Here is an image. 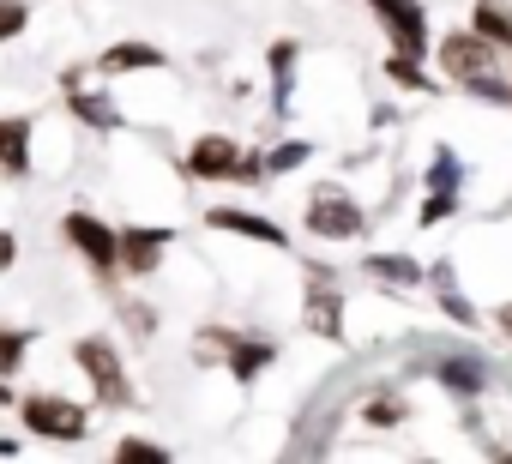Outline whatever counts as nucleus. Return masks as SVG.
<instances>
[{
	"instance_id": "obj_1",
	"label": "nucleus",
	"mask_w": 512,
	"mask_h": 464,
	"mask_svg": "<svg viewBox=\"0 0 512 464\" xmlns=\"http://www.w3.org/2000/svg\"><path fill=\"white\" fill-rule=\"evenodd\" d=\"M187 169H193L199 181H247V175H260V163L241 157V145H235L229 133H205V139H193Z\"/></svg>"
},
{
	"instance_id": "obj_2",
	"label": "nucleus",
	"mask_w": 512,
	"mask_h": 464,
	"mask_svg": "<svg viewBox=\"0 0 512 464\" xmlns=\"http://www.w3.org/2000/svg\"><path fill=\"white\" fill-rule=\"evenodd\" d=\"M25 428L37 434V440H61V446H73V440H85V428H91V416L73 404V398H25Z\"/></svg>"
},
{
	"instance_id": "obj_3",
	"label": "nucleus",
	"mask_w": 512,
	"mask_h": 464,
	"mask_svg": "<svg viewBox=\"0 0 512 464\" xmlns=\"http://www.w3.org/2000/svg\"><path fill=\"white\" fill-rule=\"evenodd\" d=\"M362 205L344 193V187H320L314 199H308V236H326V242H350V236H362Z\"/></svg>"
},
{
	"instance_id": "obj_4",
	"label": "nucleus",
	"mask_w": 512,
	"mask_h": 464,
	"mask_svg": "<svg viewBox=\"0 0 512 464\" xmlns=\"http://www.w3.org/2000/svg\"><path fill=\"white\" fill-rule=\"evenodd\" d=\"M73 356H79V368L91 374V386H97V398H103V404H127V398H133L127 368H121V350H115L109 338H79V344H73Z\"/></svg>"
},
{
	"instance_id": "obj_5",
	"label": "nucleus",
	"mask_w": 512,
	"mask_h": 464,
	"mask_svg": "<svg viewBox=\"0 0 512 464\" xmlns=\"http://www.w3.org/2000/svg\"><path fill=\"white\" fill-rule=\"evenodd\" d=\"M61 236L109 278L115 266H121V236H115V229L103 223V217H91V211H67V223H61Z\"/></svg>"
},
{
	"instance_id": "obj_6",
	"label": "nucleus",
	"mask_w": 512,
	"mask_h": 464,
	"mask_svg": "<svg viewBox=\"0 0 512 464\" xmlns=\"http://www.w3.org/2000/svg\"><path fill=\"white\" fill-rule=\"evenodd\" d=\"M374 7V19L386 25V37H392V55H428V13L416 7V0H368Z\"/></svg>"
},
{
	"instance_id": "obj_7",
	"label": "nucleus",
	"mask_w": 512,
	"mask_h": 464,
	"mask_svg": "<svg viewBox=\"0 0 512 464\" xmlns=\"http://www.w3.org/2000/svg\"><path fill=\"white\" fill-rule=\"evenodd\" d=\"M440 73H446V79H458L464 91H470V85H482V79L494 73V43H482L476 31L446 37V43H440Z\"/></svg>"
},
{
	"instance_id": "obj_8",
	"label": "nucleus",
	"mask_w": 512,
	"mask_h": 464,
	"mask_svg": "<svg viewBox=\"0 0 512 464\" xmlns=\"http://www.w3.org/2000/svg\"><path fill=\"white\" fill-rule=\"evenodd\" d=\"M452 205H458V157L440 145L434 151V163H428V199H422V229H434L440 217H452Z\"/></svg>"
},
{
	"instance_id": "obj_9",
	"label": "nucleus",
	"mask_w": 512,
	"mask_h": 464,
	"mask_svg": "<svg viewBox=\"0 0 512 464\" xmlns=\"http://www.w3.org/2000/svg\"><path fill=\"white\" fill-rule=\"evenodd\" d=\"M205 350H223V362H229V374H235V380L266 374V368H272V356H278L272 344H247V338H235V332H223V326H211Z\"/></svg>"
},
{
	"instance_id": "obj_10",
	"label": "nucleus",
	"mask_w": 512,
	"mask_h": 464,
	"mask_svg": "<svg viewBox=\"0 0 512 464\" xmlns=\"http://www.w3.org/2000/svg\"><path fill=\"white\" fill-rule=\"evenodd\" d=\"M121 236V266L133 278H151L163 266V248H169V229H115Z\"/></svg>"
},
{
	"instance_id": "obj_11",
	"label": "nucleus",
	"mask_w": 512,
	"mask_h": 464,
	"mask_svg": "<svg viewBox=\"0 0 512 464\" xmlns=\"http://www.w3.org/2000/svg\"><path fill=\"white\" fill-rule=\"evenodd\" d=\"M211 229H229V236H247V242H266V248H290V236L272 223V217H253V211H229L217 205L211 211Z\"/></svg>"
},
{
	"instance_id": "obj_12",
	"label": "nucleus",
	"mask_w": 512,
	"mask_h": 464,
	"mask_svg": "<svg viewBox=\"0 0 512 464\" xmlns=\"http://www.w3.org/2000/svg\"><path fill=\"white\" fill-rule=\"evenodd\" d=\"M0 175H31V115H0Z\"/></svg>"
},
{
	"instance_id": "obj_13",
	"label": "nucleus",
	"mask_w": 512,
	"mask_h": 464,
	"mask_svg": "<svg viewBox=\"0 0 512 464\" xmlns=\"http://www.w3.org/2000/svg\"><path fill=\"white\" fill-rule=\"evenodd\" d=\"M470 31L494 49H512V7H500V0H476L470 7Z\"/></svg>"
},
{
	"instance_id": "obj_14",
	"label": "nucleus",
	"mask_w": 512,
	"mask_h": 464,
	"mask_svg": "<svg viewBox=\"0 0 512 464\" xmlns=\"http://www.w3.org/2000/svg\"><path fill=\"white\" fill-rule=\"evenodd\" d=\"M103 73H157L163 67V49H151V43H115V49H103V61H97Z\"/></svg>"
},
{
	"instance_id": "obj_15",
	"label": "nucleus",
	"mask_w": 512,
	"mask_h": 464,
	"mask_svg": "<svg viewBox=\"0 0 512 464\" xmlns=\"http://www.w3.org/2000/svg\"><path fill=\"white\" fill-rule=\"evenodd\" d=\"M434 374H440V386H452L458 398H476V392L488 386V368H482V362H470V356H440V368H434Z\"/></svg>"
},
{
	"instance_id": "obj_16",
	"label": "nucleus",
	"mask_w": 512,
	"mask_h": 464,
	"mask_svg": "<svg viewBox=\"0 0 512 464\" xmlns=\"http://www.w3.org/2000/svg\"><path fill=\"white\" fill-rule=\"evenodd\" d=\"M67 103H73V115H79V121H85V127H97V133H109V127H115V121H121V115H115V103H109V97H91V91H73V97H67Z\"/></svg>"
},
{
	"instance_id": "obj_17",
	"label": "nucleus",
	"mask_w": 512,
	"mask_h": 464,
	"mask_svg": "<svg viewBox=\"0 0 512 464\" xmlns=\"http://www.w3.org/2000/svg\"><path fill=\"white\" fill-rule=\"evenodd\" d=\"M368 272H374V278H386V284H416V278H422V266H416V260H404V254H374V260H368Z\"/></svg>"
},
{
	"instance_id": "obj_18",
	"label": "nucleus",
	"mask_w": 512,
	"mask_h": 464,
	"mask_svg": "<svg viewBox=\"0 0 512 464\" xmlns=\"http://www.w3.org/2000/svg\"><path fill=\"white\" fill-rule=\"evenodd\" d=\"M338 320H344V308H338V296H332V290H320V296L308 302V326H314L320 338H338Z\"/></svg>"
},
{
	"instance_id": "obj_19",
	"label": "nucleus",
	"mask_w": 512,
	"mask_h": 464,
	"mask_svg": "<svg viewBox=\"0 0 512 464\" xmlns=\"http://www.w3.org/2000/svg\"><path fill=\"white\" fill-rule=\"evenodd\" d=\"M434 284H440V308H446V314H452L458 326H470L476 314H470V302L458 296V284H452V266H434Z\"/></svg>"
},
{
	"instance_id": "obj_20",
	"label": "nucleus",
	"mask_w": 512,
	"mask_h": 464,
	"mask_svg": "<svg viewBox=\"0 0 512 464\" xmlns=\"http://www.w3.org/2000/svg\"><path fill=\"white\" fill-rule=\"evenodd\" d=\"M290 61H296V43H272V79H278V109H290Z\"/></svg>"
},
{
	"instance_id": "obj_21",
	"label": "nucleus",
	"mask_w": 512,
	"mask_h": 464,
	"mask_svg": "<svg viewBox=\"0 0 512 464\" xmlns=\"http://www.w3.org/2000/svg\"><path fill=\"white\" fill-rule=\"evenodd\" d=\"M386 73L404 85V91H428V79H422V67H416V55H386Z\"/></svg>"
},
{
	"instance_id": "obj_22",
	"label": "nucleus",
	"mask_w": 512,
	"mask_h": 464,
	"mask_svg": "<svg viewBox=\"0 0 512 464\" xmlns=\"http://www.w3.org/2000/svg\"><path fill=\"white\" fill-rule=\"evenodd\" d=\"M115 458H121V464H163L169 452H163L157 440H121V446H115Z\"/></svg>"
},
{
	"instance_id": "obj_23",
	"label": "nucleus",
	"mask_w": 512,
	"mask_h": 464,
	"mask_svg": "<svg viewBox=\"0 0 512 464\" xmlns=\"http://www.w3.org/2000/svg\"><path fill=\"white\" fill-rule=\"evenodd\" d=\"M25 344H31V332H7V326H0V374H13L25 362Z\"/></svg>"
},
{
	"instance_id": "obj_24",
	"label": "nucleus",
	"mask_w": 512,
	"mask_h": 464,
	"mask_svg": "<svg viewBox=\"0 0 512 464\" xmlns=\"http://www.w3.org/2000/svg\"><path fill=\"white\" fill-rule=\"evenodd\" d=\"M31 25V13H25V0H0V43H13L19 31Z\"/></svg>"
},
{
	"instance_id": "obj_25",
	"label": "nucleus",
	"mask_w": 512,
	"mask_h": 464,
	"mask_svg": "<svg viewBox=\"0 0 512 464\" xmlns=\"http://www.w3.org/2000/svg\"><path fill=\"white\" fill-rule=\"evenodd\" d=\"M368 422H374V428H392V422H404V404H398V398H374V404H368Z\"/></svg>"
},
{
	"instance_id": "obj_26",
	"label": "nucleus",
	"mask_w": 512,
	"mask_h": 464,
	"mask_svg": "<svg viewBox=\"0 0 512 464\" xmlns=\"http://www.w3.org/2000/svg\"><path fill=\"white\" fill-rule=\"evenodd\" d=\"M302 157H308V145H302V139H296V145H278V151H272V169H296Z\"/></svg>"
},
{
	"instance_id": "obj_27",
	"label": "nucleus",
	"mask_w": 512,
	"mask_h": 464,
	"mask_svg": "<svg viewBox=\"0 0 512 464\" xmlns=\"http://www.w3.org/2000/svg\"><path fill=\"white\" fill-rule=\"evenodd\" d=\"M13 260H19V242L7 236V229H0V266H13Z\"/></svg>"
},
{
	"instance_id": "obj_28",
	"label": "nucleus",
	"mask_w": 512,
	"mask_h": 464,
	"mask_svg": "<svg viewBox=\"0 0 512 464\" xmlns=\"http://www.w3.org/2000/svg\"><path fill=\"white\" fill-rule=\"evenodd\" d=\"M494 326H500V332L512 338V302H500V308H494Z\"/></svg>"
},
{
	"instance_id": "obj_29",
	"label": "nucleus",
	"mask_w": 512,
	"mask_h": 464,
	"mask_svg": "<svg viewBox=\"0 0 512 464\" xmlns=\"http://www.w3.org/2000/svg\"><path fill=\"white\" fill-rule=\"evenodd\" d=\"M0 404H7V386H0Z\"/></svg>"
}]
</instances>
